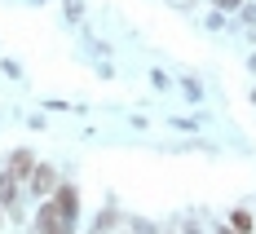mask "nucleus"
Segmentation results:
<instances>
[{"label":"nucleus","instance_id":"1","mask_svg":"<svg viewBox=\"0 0 256 234\" xmlns=\"http://www.w3.org/2000/svg\"><path fill=\"white\" fill-rule=\"evenodd\" d=\"M53 194H58V199H53V204H58V216L71 226V221H76V208H80V204H76V190H71V186H58Z\"/></svg>","mask_w":256,"mask_h":234},{"label":"nucleus","instance_id":"3","mask_svg":"<svg viewBox=\"0 0 256 234\" xmlns=\"http://www.w3.org/2000/svg\"><path fill=\"white\" fill-rule=\"evenodd\" d=\"M230 230H238V234H252V230H256V226H252V212H243V208H238V212L230 216Z\"/></svg>","mask_w":256,"mask_h":234},{"label":"nucleus","instance_id":"2","mask_svg":"<svg viewBox=\"0 0 256 234\" xmlns=\"http://www.w3.org/2000/svg\"><path fill=\"white\" fill-rule=\"evenodd\" d=\"M53 186H58L53 168H36V194H40V199H44V194H53Z\"/></svg>","mask_w":256,"mask_h":234},{"label":"nucleus","instance_id":"5","mask_svg":"<svg viewBox=\"0 0 256 234\" xmlns=\"http://www.w3.org/2000/svg\"><path fill=\"white\" fill-rule=\"evenodd\" d=\"M0 199L14 204V177H0Z\"/></svg>","mask_w":256,"mask_h":234},{"label":"nucleus","instance_id":"4","mask_svg":"<svg viewBox=\"0 0 256 234\" xmlns=\"http://www.w3.org/2000/svg\"><path fill=\"white\" fill-rule=\"evenodd\" d=\"M14 172H18V177L31 172V150H18V155H14Z\"/></svg>","mask_w":256,"mask_h":234},{"label":"nucleus","instance_id":"7","mask_svg":"<svg viewBox=\"0 0 256 234\" xmlns=\"http://www.w3.org/2000/svg\"><path fill=\"white\" fill-rule=\"evenodd\" d=\"M216 234H238V230H216Z\"/></svg>","mask_w":256,"mask_h":234},{"label":"nucleus","instance_id":"6","mask_svg":"<svg viewBox=\"0 0 256 234\" xmlns=\"http://www.w3.org/2000/svg\"><path fill=\"white\" fill-rule=\"evenodd\" d=\"M186 234H199V230H194V226H186Z\"/></svg>","mask_w":256,"mask_h":234}]
</instances>
